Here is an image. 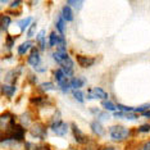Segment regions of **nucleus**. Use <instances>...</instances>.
I'll return each mask as SVG.
<instances>
[{"instance_id":"nucleus-33","label":"nucleus","mask_w":150,"mask_h":150,"mask_svg":"<svg viewBox=\"0 0 150 150\" xmlns=\"http://www.w3.org/2000/svg\"><path fill=\"white\" fill-rule=\"evenodd\" d=\"M135 134L136 137L137 135H149L150 134V122H145V123L139 125L137 127H135Z\"/></svg>"},{"instance_id":"nucleus-12","label":"nucleus","mask_w":150,"mask_h":150,"mask_svg":"<svg viewBox=\"0 0 150 150\" xmlns=\"http://www.w3.org/2000/svg\"><path fill=\"white\" fill-rule=\"evenodd\" d=\"M36 112L33 110V109H27V110H23L21 114L18 115V123L23 126L25 128L28 129V127L31 126L33 122L36 121Z\"/></svg>"},{"instance_id":"nucleus-5","label":"nucleus","mask_w":150,"mask_h":150,"mask_svg":"<svg viewBox=\"0 0 150 150\" xmlns=\"http://www.w3.org/2000/svg\"><path fill=\"white\" fill-rule=\"evenodd\" d=\"M25 74H26V64L25 63H18V64H16L13 68L6 71V73L4 76V82L18 85L19 80H21L22 77L25 78Z\"/></svg>"},{"instance_id":"nucleus-3","label":"nucleus","mask_w":150,"mask_h":150,"mask_svg":"<svg viewBox=\"0 0 150 150\" xmlns=\"http://www.w3.org/2000/svg\"><path fill=\"white\" fill-rule=\"evenodd\" d=\"M28 105L31 107V109H33L37 113V112L42 110V109L55 107V101H54V99L49 94L37 93L28 98Z\"/></svg>"},{"instance_id":"nucleus-2","label":"nucleus","mask_w":150,"mask_h":150,"mask_svg":"<svg viewBox=\"0 0 150 150\" xmlns=\"http://www.w3.org/2000/svg\"><path fill=\"white\" fill-rule=\"evenodd\" d=\"M49 126L45 121L37 118L27 129V136L37 142H45L49 137Z\"/></svg>"},{"instance_id":"nucleus-48","label":"nucleus","mask_w":150,"mask_h":150,"mask_svg":"<svg viewBox=\"0 0 150 150\" xmlns=\"http://www.w3.org/2000/svg\"><path fill=\"white\" fill-rule=\"evenodd\" d=\"M1 32H3V31H1V30H0V33H1Z\"/></svg>"},{"instance_id":"nucleus-43","label":"nucleus","mask_w":150,"mask_h":150,"mask_svg":"<svg viewBox=\"0 0 150 150\" xmlns=\"http://www.w3.org/2000/svg\"><path fill=\"white\" fill-rule=\"evenodd\" d=\"M42 150H54V148L45 141V142H42Z\"/></svg>"},{"instance_id":"nucleus-40","label":"nucleus","mask_w":150,"mask_h":150,"mask_svg":"<svg viewBox=\"0 0 150 150\" xmlns=\"http://www.w3.org/2000/svg\"><path fill=\"white\" fill-rule=\"evenodd\" d=\"M33 72H35V73H37V74H44V73H46L47 72V66H46V64L45 63H41V64H39V66H37V67H35V68H33Z\"/></svg>"},{"instance_id":"nucleus-30","label":"nucleus","mask_w":150,"mask_h":150,"mask_svg":"<svg viewBox=\"0 0 150 150\" xmlns=\"http://www.w3.org/2000/svg\"><path fill=\"white\" fill-rule=\"evenodd\" d=\"M23 150H42V142H37L33 140H26L22 144Z\"/></svg>"},{"instance_id":"nucleus-14","label":"nucleus","mask_w":150,"mask_h":150,"mask_svg":"<svg viewBox=\"0 0 150 150\" xmlns=\"http://www.w3.org/2000/svg\"><path fill=\"white\" fill-rule=\"evenodd\" d=\"M88 112H90V114L94 117V119H98V121L101 122V123L109 122L112 118H113L109 112L104 110V109H101L99 107H90L88 108Z\"/></svg>"},{"instance_id":"nucleus-19","label":"nucleus","mask_w":150,"mask_h":150,"mask_svg":"<svg viewBox=\"0 0 150 150\" xmlns=\"http://www.w3.org/2000/svg\"><path fill=\"white\" fill-rule=\"evenodd\" d=\"M12 25H13V17L11 14H8L6 12L0 13V30L6 33L11 30Z\"/></svg>"},{"instance_id":"nucleus-27","label":"nucleus","mask_w":150,"mask_h":150,"mask_svg":"<svg viewBox=\"0 0 150 150\" xmlns=\"http://www.w3.org/2000/svg\"><path fill=\"white\" fill-rule=\"evenodd\" d=\"M32 22H33L32 17H25V18H21L19 21H17L16 25H17V27H18L19 31H21V33H23V32L27 31V28H28Z\"/></svg>"},{"instance_id":"nucleus-13","label":"nucleus","mask_w":150,"mask_h":150,"mask_svg":"<svg viewBox=\"0 0 150 150\" xmlns=\"http://www.w3.org/2000/svg\"><path fill=\"white\" fill-rule=\"evenodd\" d=\"M17 93H18V85H13V83H6L3 82L0 85V95L5 99V100H13L16 98Z\"/></svg>"},{"instance_id":"nucleus-35","label":"nucleus","mask_w":150,"mask_h":150,"mask_svg":"<svg viewBox=\"0 0 150 150\" xmlns=\"http://www.w3.org/2000/svg\"><path fill=\"white\" fill-rule=\"evenodd\" d=\"M54 50H58V52H68V45H67L66 36H59V41H58V45Z\"/></svg>"},{"instance_id":"nucleus-22","label":"nucleus","mask_w":150,"mask_h":150,"mask_svg":"<svg viewBox=\"0 0 150 150\" xmlns=\"http://www.w3.org/2000/svg\"><path fill=\"white\" fill-rule=\"evenodd\" d=\"M18 37L19 36L12 35V33H9V32L5 33V36H4V44H3V46H4V49L8 53H12V50L14 49L16 42H17V39H18Z\"/></svg>"},{"instance_id":"nucleus-15","label":"nucleus","mask_w":150,"mask_h":150,"mask_svg":"<svg viewBox=\"0 0 150 150\" xmlns=\"http://www.w3.org/2000/svg\"><path fill=\"white\" fill-rule=\"evenodd\" d=\"M35 46V40H25V41H22L21 44H18L17 45V58L18 59H23V58H26V55L31 52V49Z\"/></svg>"},{"instance_id":"nucleus-26","label":"nucleus","mask_w":150,"mask_h":150,"mask_svg":"<svg viewBox=\"0 0 150 150\" xmlns=\"http://www.w3.org/2000/svg\"><path fill=\"white\" fill-rule=\"evenodd\" d=\"M50 55H52V59L54 60V63L58 64V66H60V64L63 63V60L69 55V53L68 52H58V50H53V52L50 53Z\"/></svg>"},{"instance_id":"nucleus-21","label":"nucleus","mask_w":150,"mask_h":150,"mask_svg":"<svg viewBox=\"0 0 150 150\" xmlns=\"http://www.w3.org/2000/svg\"><path fill=\"white\" fill-rule=\"evenodd\" d=\"M54 30H55L60 36H66V33H67V22L62 18V16L60 14H58L57 18L54 19Z\"/></svg>"},{"instance_id":"nucleus-42","label":"nucleus","mask_w":150,"mask_h":150,"mask_svg":"<svg viewBox=\"0 0 150 150\" xmlns=\"http://www.w3.org/2000/svg\"><path fill=\"white\" fill-rule=\"evenodd\" d=\"M96 146H98V144H96V141H95L93 144H88L86 146H80V150H96Z\"/></svg>"},{"instance_id":"nucleus-41","label":"nucleus","mask_w":150,"mask_h":150,"mask_svg":"<svg viewBox=\"0 0 150 150\" xmlns=\"http://www.w3.org/2000/svg\"><path fill=\"white\" fill-rule=\"evenodd\" d=\"M117 110H121V112H134V107H129V105H125V104L117 103Z\"/></svg>"},{"instance_id":"nucleus-10","label":"nucleus","mask_w":150,"mask_h":150,"mask_svg":"<svg viewBox=\"0 0 150 150\" xmlns=\"http://www.w3.org/2000/svg\"><path fill=\"white\" fill-rule=\"evenodd\" d=\"M74 62H76V64L80 68H82V69H90V68H93L95 64H96L98 59H96V57L78 53L74 55Z\"/></svg>"},{"instance_id":"nucleus-6","label":"nucleus","mask_w":150,"mask_h":150,"mask_svg":"<svg viewBox=\"0 0 150 150\" xmlns=\"http://www.w3.org/2000/svg\"><path fill=\"white\" fill-rule=\"evenodd\" d=\"M49 126V129L53 132L57 137L59 139H66L67 135L71 132V128H69V123H67L66 121L63 119H59V121H54V122H50L47 123Z\"/></svg>"},{"instance_id":"nucleus-47","label":"nucleus","mask_w":150,"mask_h":150,"mask_svg":"<svg viewBox=\"0 0 150 150\" xmlns=\"http://www.w3.org/2000/svg\"><path fill=\"white\" fill-rule=\"evenodd\" d=\"M0 3L1 4H6V3H9V0H0Z\"/></svg>"},{"instance_id":"nucleus-32","label":"nucleus","mask_w":150,"mask_h":150,"mask_svg":"<svg viewBox=\"0 0 150 150\" xmlns=\"http://www.w3.org/2000/svg\"><path fill=\"white\" fill-rule=\"evenodd\" d=\"M71 95H72L73 100L77 101V103H80V104H83L85 101H86V94H85L83 88H80V90H72Z\"/></svg>"},{"instance_id":"nucleus-17","label":"nucleus","mask_w":150,"mask_h":150,"mask_svg":"<svg viewBox=\"0 0 150 150\" xmlns=\"http://www.w3.org/2000/svg\"><path fill=\"white\" fill-rule=\"evenodd\" d=\"M112 117L115 119H123V121L128 122H137L141 115L135 112H121V110H115L114 113H112Z\"/></svg>"},{"instance_id":"nucleus-16","label":"nucleus","mask_w":150,"mask_h":150,"mask_svg":"<svg viewBox=\"0 0 150 150\" xmlns=\"http://www.w3.org/2000/svg\"><path fill=\"white\" fill-rule=\"evenodd\" d=\"M35 45L41 53L46 52L49 49V46H47V35H46L45 28H41L40 31H37L35 36Z\"/></svg>"},{"instance_id":"nucleus-1","label":"nucleus","mask_w":150,"mask_h":150,"mask_svg":"<svg viewBox=\"0 0 150 150\" xmlns=\"http://www.w3.org/2000/svg\"><path fill=\"white\" fill-rule=\"evenodd\" d=\"M107 135L109 140L113 144H117V145L128 142L134 137H136L135 128L127 127V126L121 125V123H114V125L109 126L107 128Z\"/></svg>"},{"instance_id":"nucleus-20","label":"nucleus","mask_w":150,"mask_h":150,"mask_svg":"<svg viewBox=\"0 0 150 150\" xmlns=\"http://www.w3.org/2000/svg\"><path fill=\"white\" fill-rule=\"evenodd\" d=\"M69 82H71L72 90H80V88H83L86 86L87 80L85 76H82V74H74L73 77L69 78Z\"/></svg>"},{"instance_id":"nucleus-39","label":"nucleus","mask_w":150,"mask_h":150,"mask_svg":"<svg viewBox=\"0 0 150 150\" xmlns=\"http://www.w3.org/2000/svg\"><path fill=\"white\" fill-rule=\"evenodd\" d=\"M135 150H150V139L139 142V144L136 145Z\"/></svg>"},{"instance_id":"nucleus-45","label":"nucleus","mask_w":150,"mask_h":150,"mask_svg":"<svg viewBox=\"0 0 150 150\" xmlns=\"http://www.w3.org/2000/svg\"><path fill=\"white\" fill-rule=\"evenodd\" d=\"M39 1H40V0H30V5H31V6L37 5V4H39Z\"/></svg>"},{"instance_id":"nucleus-9","label":"nucleus","mask_w":150,"mask_h":150,"mask_svg":"<svg viewBox=\"0 0 150 150\" xmlns=\"http://www.w3.org/2000/svg\"><path fill=\"white\" fill-rule=\"evenodd\" d=\"M25 62H26V66L30 67L31 69H33L35 67H37L39 64H41L44 60H42V55H41V52L36 47V45L31 49V52L26 55L25 58Z\"/></svg>"},{"instance_id":"nucleus-4","label":"nucleus","mask_w":150,"mask_h":150,"mask_svg":"<svg viewBox=\"0 0 150 150\" xmlns=\"http://www.w3.org/2000/svg\"><path fill=\"white\" fill-rule=\"evenodd\" d=\"M71 128V135H72L73 141L76 142L77 146H86L88 144L95 142V139L91 135H87L83 129H81V127L78 126L76 122H71L69 123Z\"/></svg>"},{"instance_id":"nucleus-34","label":"nucleus","mask_w":150,"mask_h":150,"mask_svg":"<svg viewBox=\"0 0 150 150\" xmlns=\"http://www.w3.org/2000/svg\"><path fill=\"white\" fill-rule=\"evenodd\" d=\"M36 33H37V22L33 21L31 25H30L28 28H27L26 36H27V39H28V40H32L33 37L36 36Z\"/></svg>"},{"instance_id":"nucleus-7","label":"nucleus","mask_w":150,"mask_h":150,"mask_svg":"<svg viewBox=\"0 0 150 150\" xmlns=\"http://www.w3.org/2000/svg\"><path fill=\"white\" fill-rule=\"evenodd\" d=\"M6 136L12 137L14 141H17L18 144H23V142L27 140V128H25L23 126H21L17 122L12 126L11 128L6 131Z\"/></svg>"},{"instance_id":"nucleus-31","label":"nucleus","mask_w":150,"mask_h":150,"mask_svg":"<svg viewBox=\"0 0 150 150\" xmlns=\"http://www.w3.org/2000/svg\"><path fill=\"white\" fill-rule=\"evenodd\" d=\"M100 107H101V109H104V110L109 112V113H114V112L117 110V103H114V101L110 100V99L101 100L100 101Z\"/></svg>"},{"instance_id":"nucleus-36","label":"nucleus","mask_w":150,"mask_h":150,"mask_svg":"<svg viewBox=\"0 0 150 150\" xmlns=\"http://www.w3.org/2000/svg\"><path fill=\"white\" fill-rule=\"evenodd\" d=\"M85 0H67V5H69L72 9H76V11H80L83 6Z\"/></svg>"},{"instance_id":"nucleus-29","label":"nucleus","mask_w":150,"mask_h":150,"mask_svg":"<svg viewBox=\"0 0 150 150\" xmlns=\"http://www.w3.org/2000/svg\"><path fill=\"white\" fill-rule=\"evenodd\" d=\"M57 88H58V90H59L63 95L71 94V93H72V87H71L69 78H66V80L60 81L59 83H57Z\"/></svg>"},{"instance_id":"nucleus-37","label":"nucleus","mask_w":150,"mask_h":150,"mask_svg":"<svg viewBox=\"0 0 150 150\" xmlns=\"http://www.w3.org/2000/svg\"><path fill=\"white\" fill-rule=\"evenodd\" d=\"M96 150H123L121 146H118L117 144L112 145V144H104V145H98Z\"/></svg>"},{"instance_id":"nucleus-25","label":"nucleus","mask_w":150,"mask_h":150,"mask_svg":"<svg viewBox=\"0 0 150 150\" xmlns=\"http://www.w3.org/2000/svg\"><path fill=\"white\" fill-rule=\"evenodd\" d=\"M66 78H68L66 76V73L63 72V69L60 67H57V68H53L52 69V81H54L55 83H59L60 81L66 80Z\"/></svg>"},{"instance_id":"nucleus-44","label":"nucleus","mask_w":150,"mask_h":150,"mask_svg":"<svg viewBox=\"0 0 150 150\" xmlns=\"http://www.w3.org/2000/svg\"><path fill=\"white\" fill-rule=\"evenodd\" d=\"M141 117H142V118H145V119H150V109H149V110H146L145 113H142V114H141Z\"/></svg>"},{"instance_id":"nucleus-38","label":"nucleus","mask_w":150,"mask_h":150,"mask_svg":"<svg viewBox=\"0 0 150 150\" xmlns=\"http://www.w3.org/2000/svg\"><path fill=\"white\" fill-rule=\"evenodd\" d=\"M149 109H150V103H145V104L139 105V107H134V112L141 115L142 113H145L146 110H149Z\"/></svg>"},{"instance_id":"nucleus-8","label":"nucleus","mask_w":150,"mask_h":150,"mask_svg":"<svg viewBox=\"0 0 150 150\" xmlns=\"http://www.w3.org/2000/svg\"><path fill=\"white\" fill-rule=\"evenodd\" d=\"M86 100H107V99H109V93L107 90H104L103 87L100 86H91L88 87L86 90Z\"/></svg>"},{"instance_id":"nucleus-24","label":"nucleus","mask_w":150,"mask_h":150,"mask_svg":"<svg viewBox=\"0 0 150 150\" xmlns=\"http://www.w3.org/2000/svg\"><path fill=\"white\" fill-rule=\"evenodd\" d=\"M25 82H26L27 86L36 87L37 85L40 83V81H39V76H37V73H35L33 71L26 72V74H25Z\"/></svg>"},{"instance_id":"nucleus-11","label":"nucleus","mask_w":150,"mask_h":150,"mask_svg":"<svg viewBox=\"0 0 150 150\" xmlns=\"http://www.w3.org/2000/svg\"><path fill=\"white\" fill-rule=\"evenodd\" d=\"M88 128H90L91 136L98 140V139H103L107 136V127L104 126V123L99 122L98 119H93V121L88 123Z\"/></svg>"},{"instance_id":"nucleus-28","label":"nucleus","mask_w":150,"mask_h":150,"mask_svg":"<svg viewBox=\"0 0 150 150\" xmlns=\"http://www.w3.org/2000/svg\"><path fill=\"white\" fill-rule=\"evenodd\" d=\"M59 36L60 35L55 30L49 32V35H47V46H49V49H55L57 47L58 41H59Z\"/></svg>"},{"instance_id":"nucleus-46","label":"nucleus","mask_w":150,"mask_h":150,"mask_svg":"<svg viewBox=\"0 0 150 150\" xmlns=\"http://www.w3.org/2000/svg\"><path fill=\"white\" fill-rule=\"evenodd\" d=\"M64 150H80V148H76V146H68Z\"/></svg>"},{"instance_id":"nucleus-18","label":"nucleus","mask_w":150,"mask_h":150,"mask_svg":"<svg viewBox=\"0 0 150 150\" xmlns=\"http://www.w3.org/2000/svg\"><path fill=\"white\" fill-rule=\"evenodd\" d=\"M35 88H36L37 93H40V94H49V93H53V91L58 90L57 83L54 82V81H52V80L42 81V82H40Z\"/></svg>"},{"instance_id":"nucleus-23","label":"nucleus","mask_w":150,"mask_h":150,"mask_svg":"<svg viewBox=\"0 0 150 150\" xmlns=\"http://www.w3.org/2000/svg\"><path fill=\"white\" fill-rule=\"evenodd\" d=\"M59 14L62 16V18H63L67 23L74 21V12H73V9L71 8L69 5H67V4H64L62 8H60Z\"/></svg>"}]
</instances>
